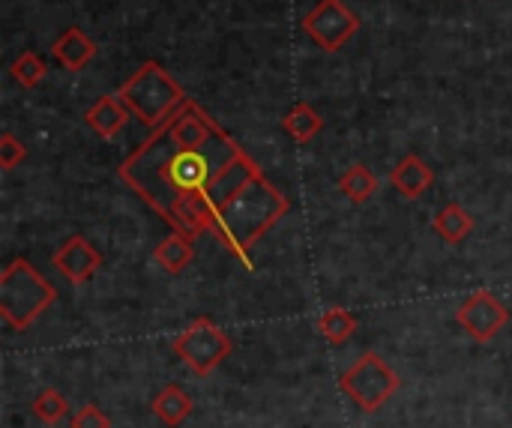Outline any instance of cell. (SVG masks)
I'll return each mask as SVG.
<instances>
[{"label":"cell","mask_w":512,"mask_h":428,"mask_svg":"<svg viewBox=\"0 0 512 428\" xmlns=\"http://www.w3.org/2000/svg\"><path fill=\"white\" fill-rule=\"evenodd\" d=\"M456 324L474 339V342H492L507 324L510 309L492 294V291H474L456 312Z\"/></svg>","instance_id":"ba28073f"},{"label":"cell","mask_w":512,"mask_h":428,"mask_svg":"<svg viewBox=\"0 0 512 428\" xmlns=\"http://www.w3.org/2000/svg\"><path fill=\"white\" fill-rule=\"evenodd\" d=\"M45 60L36 54V51H24V54H18L12 63H9V75H12V81L15 84H21V87H39L42 84V78H45Z\"/></svg>","instance_id":"d6986e66"},{"label":"cell","mask_w":512,"mask_h":428,"mask_svg":"<svg viewBox=\"0 0 512 428\" xmlns=\"http://www.w3.org/2000/svg\"><path fill=\"white\" fill-rule=\"evenodd\" d=\"M129 114H132V111H129V105L120 99V93H108V96H102L99 102H93V105L87 108L84 120H87V126H90L99 138L111 141L114 135H120V129L126 126Z\"/></svg>","instance_id":"8fae6325"},{"label":"cell","mask_w":512,"mask_h":428,"mask_svg":"<svg viewBox=\"0 0 512 428\" xmlns=\"http://www.w3.org/2000/svg\"><path fill=\"white\" fill-rule=\"evenodd\" d=\"M72 428H111V420H108L96 405H84V408H78V414L72 417Z\"/></svg>","instance_id":"7402d4cb"},{"label":"cell","mask_w":512,"mask_h":428,"mask_svg":"<svg viewBox=\"0 0 512 428\" xmlns=\"http://www.w3.org/2000/svg\"><path fill=\"white\" fill-rule=\"evenodd\" d=\"M339 387L360 411L375 414L396 396L399 375L390 369L384 357H378L375 351H366L351 369H345V375L339 378Z\"/></svg>","instance_id":"5b68a950"},{"label":"cell","mask_w":512,"mask_h":428,"mask_svg":"<svg viewBox=\"0 0 512 428\" xmlns=\"http://www.w3.org/2000/svg\"><path fill=\"white\" fill-rule=\"evenodd\" d=\"M150 411L153 417L168 428H177L192 411H195V402L177 387V384H168L165 390H159L150 402Z\"/></svg>","instance_id":"5bb4252c"},{"label":"cell","mask_w":512,"mask_h":428,"mask_svg":"<svg viewBox=\"0 0 512 428\" xmlns=\"http://www.w3.org/2000/svg\"><path fill=\"white\" fill-rule=\"evenodd\" d=\"M360 30V15L345 0H318L303 18V33L327 54L345 48Z\"/></svg>","instance_id":"52a82bcc"},{"label":"cell","mask_w":512,"mask_h":428,"mask_svg":"<svg viewBox=\"0 0 512 428\" xmlns=\"http://www.w3.org/2000/svg\"><path fill=\"white\" fill-rule=\"evenodd\" d=\"M51 54H54V60H57L63 69L78 72V69H84V66L96 57V42H93L81 27L72 24V27H66V30L54 39Z\"/></svg>","instance_id":"30bf717a"},{"label":"cell","mask_w":512,"mask_h":428,"mask_svg":"<svg viewBox=\"0 0 512 428\" xmlns=\"http://www.w3.org/2000/svg\"><path fill=\"white\" fill-rule=\"evenodd\" d=\"M54 270L69 282V285H84L96 276V270L102 267V255L96 252V246L81 237V234H72L69 240L60 243V249L54 252L51 258Z\"/></svg>","instance_id":"9c48e42d"},{"label":"cell","mask_w":512,"mask_h":428,"mask_svg":"<svg viewBox=\"0 0 512 428\" xmlns=\"http://www.w3.org/2000/svg\"><path fill=\"white\" fill-rule=\"evenodd\" d=\"M57 300L54 285L24 258L12 261L0 273V318L12 330L33 327Z\"/></svg>","instance_id":"277c9868"},{"label":"cell","mask_w":512,"mask_h":428,"mask_svg":"<svg viewBox=\"0 0 512 428\" xmlns=\"http://www.w3.org/2000/svg\"><path fill=\"white\" fill-rule=\"evenodd\" d=\"M231 336L222 330V327H216L210 318H195L183 333H177V339L171 342V351H174V357L189 369V372H195V375H201V378H207L210 372H216L225 360H228V354H231Z\"/></svg>","instance_id":"8992f818"},{"label":"cell","mask_w":512,"mask_h":428,"mask_svg":"<svg viewBox=\"0 0 512 428\" xmlns=\"http://www.w3.org/2000/svg\"><path fill=\"white\" fill-rule=\"evenodd\" d=\"M24 159H27V147H24L12 132H3V135H0V168H3V171H12V168H18Z\"/></svg>","instance_id":"44dd1931"},{"label":"cell","mask_w":512,"mask_h":428,"mask_svg":"<svg viewBox=\"0 0 512 428\" xmlns=\"http://www.w3.org/2000/svg\"><path fill=\"white\" fill-rule=\"evenodd\" d=\"M30 411H33V417H36L42 426H57V423L69 414V402H66L54 387H48V390H42V393L30 402Z\"/></svg>","instance_id":"ffe728a7"},{"label":"cell","mask_w":512,"mask_h":428,"mask_svg":"<svg viewBox=\"0 0 512 428\" xmlns=\"http://www.w3.org/2000/svg\"><path fill=\"white\" fill-rule=\"evenodd\" d=\"M291 204L288 198L264 177V171L258 177H252L240 195L219 213L216 225H213V237L234 255L240 258V264H246L252 270V246L282 219L288 216Z\"/></svg>","instance_id":"7a4b0ae2"},{"label":"cell","mask_w":512,"mask_h":428,"mask_svg":"<svg viewBox=\"0 0 512 428\" xmlns=\"http://www.w3.org/2000/svg\"><path fill=\"white\" fill-rule=\"evenodd\" d=\"M390 180H393V186H396V192H399L402 198L417 201V198H423V195L432 189L435 171H432L417 153H408V156L393 168Z\"/></svg>","instance_id":"7c38bea8"},{"label":"cell","mask_w":512,"mask_h":428,"mask_svg":"<svg viewBox=\"0 0 512 428\" xmlns=\"http://www.w3.org/2000/svg\"><path fill=\"white\" fill-rule=\"evenodd\" d=\"M258 174V162L225 129L201 147H183L165 126L153 129L117 168V177L147 207L189 237L213 234L219 213Z\"/></svg>","instance_id":"6da1fadb"},{"label":"cell","mask_w":512,"mask_h":428,"mask_svg":"<svg viewBox=\"0 0 512 428\" xmlns=\"http://www.w3.org/2000/svg\"><path fill=\"white\" fill-rule=\"evenodd\" d=\"M153 261L159 264L162 273L180 276V273L195 261V237H189V234H183V231L168 234V237L153 249Z\"/></svg>","instance_id":"4fadbf2b"},{"label":"cell","mask_w":512,"mask_h":428,"mask_svg":"<svg viewBox=\"0 0 512 428\" xmlns=\"http://www.w3.org/2000/svg\"><path fill=\"white\" fill-rule=\"evenodd\" d=\"M432 228H435V234H438L444 243L459 246V243L474 231V216H471L462 204L450 201L447 207L438 210V216L432 219Z\"/></svg>","instance_id":"9a60e30c"},{"label":"cell","mask_w":512,"mask_h":428,"mask_svg":"<svg viewBox=\"0 0 512 428\" xmlns=\"http://www.w3.org/2000/svg\"><path fill=\"white\" fill-rule=\"evenodd\" d=\"M336 186H339V192H342L351 204H366V201H372V195L378 192V177H375V171H372L369 165L357 162V165H351V168H345V171L339 174Z\"/></svg>","instance_id":"e0dca14e"},{"label":"cell","mask_w":512,"mask_h":428,"mask_svg":"<svg viewBox=\"0 0 512 428\" xmlns=\"http://www.w3.org/2000/svg\"><path fill=\"white\" fill-rule=\"evenodd\" d=\"M315 330H318L330 345H345V342H351V336L357 333V318H354L348 309L333 306V309H327L324 315H318Z\"/></svg>","instance_id":"ac0fdd59"},{"label":"cell","mask_w":512,"mask_h":428,"mask_svg":"<svg viewBox=\"0 0 512 428\" xmlns=\"http://www.w3.org/2000/svg\"><path fill=\"white\" fill-rule=\"evenodd\" d=\"M120 99L129 105V111L141 120L147 129L165 126L189 99L180 81L156 60L141 63L123 84H120Z\"/></svg>","instance_id":"3957f363"},{"label":"cell","mask_w":512,"mask_h":428,"mask_svg":"<svg viewBox=\"0 0 512 428\" xmlns=\"http://www.w3.org/2000/svg\"><path fill=\"white\" fill-rule=\"evenodd\" d=\"M282 129L291 141L297 144H309L315 135H321L324 129V117L309 105V102H297L285 117H282Z\"/></svg>","instance_id":"2e32d148"}]
</instances>
